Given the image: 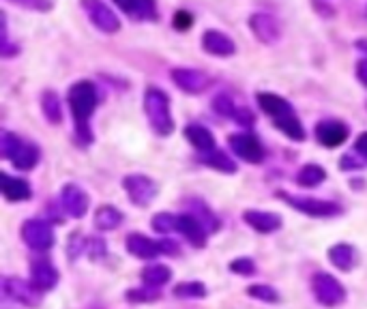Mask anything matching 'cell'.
<instances>
[{
  "label": "cell",
  "mask_w": 367,
  "mask_h": 309,
  "mask_svg": "<svg viewBox=\"0 0 367 309\" xmlns=\"http://www.w3.org/2000/svg\"><path fill=\"white\" fill-rule=\"evenodd\" d=\"M67 103H69V110H71L73 121H75V138L79 140V144L88 146L92 142L90 116H92V112L97 110V103H99L97 86H94L92 82H88V79H79V82H75L69 88Z\"/></svg>",
  "instance_id": "obj_1"
},
{
  "label": "cell",
  "mask_w": 367,
  "mask_h": 309,
  "mask_svg": "<svg viewBox=\"0 0 367 309\" xmlns=\"http://www.w3.org/2000/svg\"><path fill=\"white\" fill-rule=\"evenodd\" d=\"M258 103H260L262 112H266L268 116L273 119V125L283 136H288L294 142L305 140V129H303L292 106L286 101L283 97H279L275 92H258Z\"/></svg>",
  "instance_id": "obj_2"
},
{
  "label": "cell",
  "mask_w": 367,
  "mask_h": 309,
  "mask_svg": "<svg viewBox=\"0 0 367 309\" xmlns=\"http://www.w3.org/2000/svg\"><path fill=\"white\" fill-rule=\"evenodd\" d=\"M144 112L149 116V123L153 127V132L159 134L162 138L170 136L174 132V121L170 112V99L162 88H147L144 92Z\"/></svg>",
  "instance_id": "obj_3"
},
{
  "label": "cell",
  "mask_w": 367,
  "mask_h": 309,
  "mask_svg": "<svg viewBox=\"0 0 367 309\" xmlns=\"http://www.w3.org/2000/svg\"><path fill=\"white\" fill-rule=\"evenodd\" d=\"M79 5H82L84 13L88 15L90 24L101 30L103 35H114V32L121 30V20L103 0H79Z\"/></svg>",
  "instance_id": "obj_4"
},
{
  "label": "cell",
  "mask_w": 367,
  "mask_h": 309,
  "mask_svg": "<svg viewBox=\"0 0 367 309\" xmlns=\"http://www.w3.org/2000/svg\"><path fill=\"white\" fill-rule=\"evenodd\" d=\"M279 198L288 202L292 208L301 210L309 217H335L342 213V206L329 202V200H320V198H309V196H290V193H279Z\"/></svg>",
  "instance_id": "obj_5"
},
{
  "label": "cell",
  "mask_w": 367,
  "mask_h": 309,
  "mask_svg": "<svg viewBox=\"0 0 367 309\" xmlns=\"http://www.w3.org/2000/svg\"><path fill=\"white\" fill-rule=\"evenodd\" d=\"M312 290H314V297L318 299V303H322L327 307H335L346 299L344 286L329 273H316L312 280Z\"/></svg>",
  "instance_id": "obj_6"
},
{
  "label": "cell",
  "mask_w": 367,
  "mask_h": 309,
  "mask_svg": "<svg viewBox=\"0 0 367 309\" xmlns=\"http://www.w3.org/2000/svg\"><path fill=\"white\" fill-rule=\"evenodd\" d=\"M22 238L24 243L35 251H47L54 247V232L52 225L41 219H28L22 225Z\"/></svg>",
  "instance_id": "obj_7"
},
{
  "label": "cell",
  "mask_w": 367,
  "mask_h": 309,
  "mask_svg": "<svg viewBox=\"0 0 367 309\" xmlns=\"http://www.w3.org/2000/svg\"><path fill=\"white\" fill-rule=\"evenodd\" d=\"M123 187L127 191V196L136 206H147L151 200L157 196V185L144 174H129L123 178Z\"/></svg>",
  "instance_id": "obj_8"
},
{
  "label": "cell",
  "mask_w": 367,
  "mask_h": 309,
  "mask_svg": "<svg viewBox=\"0 0 367 309\" xmlns=\"http://www.w3.org/2000/svg\"><path fill=\"white\" fill-rule=\"evenodd\" d=\"M228 144L234 155H238L247 164H260L264 159V149L262 144L258 142L256 136L251 134H232L228 138Z\"/></svg>",
  "instance_id": "obj_9"
},
{
  "label": "cell",
  "mask_w": 367,
  "mask_h": 309,
  "mask_svg": "<svg viewBox=\"0 0 367 309\" xmlns=\"http://www.w3.org/2000/svg\"><path fill=\"white\" fill-rule=\"evenodd\" d=\"M170 77L172 82L177 84L183 92H189V95H200L206 90L209 86L211 77L202 73L200 69H191V67H177L170 71Z\"/></svg>",
  "instance_id": "obj_10"
},
{
  "label": "cell",
  "mask_w": 367,
  "mask_h": 309,
  "mask_svg": "<svg viewBox=\"0 0 367 309\" xmlns=\"http://www.w3.org/2000/svg\"><path fill=\"white\" fill-rule=\"evenodd\" d=\"M60 204H62V210H65L69 217L79 219V217L86 215L90 200H88L86 191L82 187L67 183L65 187H62V193H60Z\"/></svg>",
  "instance_id": "obj_11"
},
{
  "label": "cell",
  "mask_w": 367,
  "mask_h": 309,
  "mask_svg": "<svg viewBox=\"0 0 367 309\" xmlns=\"http://www.w3.org/2000/svg\"><path fill=\"white\" fill-rule=\"evenodd\" d=\"M249 28L251 32L256 35L258 41L266 43V45H273L279 41L281 37V26L279 22L268 13H253L249 18Z\"/></svg>",
  "instance_id": "obj_12"
},
{
  "label": "cell",
  "mask_w": 367,
  "mask_h": 309,
  "mask_svg": "<svg viewBox=\"0 0 367 309\" xmlns=\"http://www.w3.org/2000/svg\"><path fill=\"white\" fill-rule=\"evenodd\" d=\"M314 134H316V140L320 142L322 146H327V149H335V146H340L348 140V134H350V129L346 123L342 121H320L316 125L314 129Z\"/></svg>",
  "instance_id": "obj_13"
},
{
  "label": "cell",
  "mask_w": 367,
  "mask_h": 309,
  "mask_svg": "<svg viewBox=\"0 0 367 309\" xmlns=\"http://www.w3.org/2000/svg\"><path fill=\"white\" fill-rule=\"evenodd\" d=\"M30 284H33L39 292L52 290L58 284V271L56 267L45 258H37L30 262Z\"/></svg>",
  "instance_id": "obj_14"
},
{
  "label": "cell",
  "mask_w": 367,
  "mask_h": 309,
  "mask_svg": "<svg viewBox=\"0 0 367 309\" xmlns=\"http://www.w3.org/2000/svg\"><path fill=\"white\" fill-rule=\"evenodd\" d=\"M202 47L206 54L217 56V58H228V56H234L236 52L234 41L221 30H206L202 35Z\"/></svg>",
  "instance_id": "obj_15"
},
{
  "label": "cell",
  "mask_w": 367,
  "mask_h": 309,
  "mask_svg": "<svg viewBox=\"0 0 367 309\" xmlns=\"http://www.w3.org/2000/svg\"><path fill=\"white\" fill-rule=\"evenodd\" d=\"M3 290H5V295L15 303H22V305H28V307L39 305V297H37L39 290L33 284H26V282L15 280V277H5Z\"/></svg>",
  "instance_id": "obj_16"
},
{
  "label": "cell",
  "mask_w": 367,
  "mask_h": 309,
  "mask_svg": "<svg viewBox=\"0 0 367 309\" xmlns=\"http://www.w3.org/2000/svg\"><path fill=\"white\" fill-rule=\"evenodd\" d=\"M179 232H181L194 247H204V245H206V234H209V232L204 230V225H202L194 215H189V213L179 215Z\"/></svg>",
  "instance_id": "obj_17"
},
{
  "label": "cell",
  "mask_w": 367,
  "mask_h": 309,
  "mask_svg": "<svg viewBox=\"0 0 367 309\" xmlns=\"http://www.w3.org/2000/svg\"><path fill=\"white\" fill-rule=\"evenodd\" d=\"M243 219H245V223H249V227H253V230H258L262 234L275 232V230H279V225H281L279 215L264 213V210H245Z\"/></svg>",
  "instance_id": "obj_18"
},
{
  "label": "cell",
  "mask_w": 367,
  "mask_h": 309,
  "mask_svg": "<svg viewBox=\"0 0 367 309\" xmlns=\"http://www.w3.org/2000/svg\"><path fill=\"white\" fill-rule=\"evenodd\" d=\"M127 249H129L131 256L142 258V260H151V258H155L157 254H162V247H159V243L151 240V238L144 236V234H136V232L127 236Z\"/></svg>",
  "instance_id": "obj_19"
},
{
  "label": "cell",
  "mask_w": 367,
  "mask_h": 309,
  "mask_svg": "<svg viewBox=\"0 0 367 309\" xmlns=\"http://www.w3.org/2000/svg\"><path fill=\"white\" fill-rule=\"evenodd\" d=\"M3 196L9 200V202H24L33 196V191H30V185L24 181V178H18V176H9V174H3Z\"/></svg>",
  "instance_id": "obj_20"
},
{
  "label": "cell",
  "mask_w": 367,
  "mask_h": 309,
  "mask_svg": "<svg viewBox=\"0 0 367 309\" xmlns=\"http://www.w3.org/2000/svg\"><path fill=\"white\" fill-rule=\"evenodd\" d=\"M185 138L189 140V144L198 149L200 153H211L215 151V138L206 127L202 125H187L185 127Z\"/></svg>",
  "instance_id": "obj_21"
},
{
  "label": "cell",
  "mask_w": 367,
  "mask_h": 309,
  "mask_svg": "<svg viewBox=\"0 0 367 309\" xmlns=\"http://www.w3.org/2000/svg\"><path fill=\"white\" fill-rule=\"evenodd\" d=\"M329 260L335 269L340 271H350L357 264V251L353 245H346V243H340V245H333L329 249Z\"/></svg>",
  "instance_id": "obj_22"
},
{
  "label": "cell",
  "mask_w": 367,
  "mask_h": 309,
  "mask_svg": "<svg viewBox=\"0 0 367 309\" xmlns=\"http://www.w3.org/2000/svg\"><path fill=\"white\" fill-rule=\"evenodd\" d=\"M39 159H41L39 146L24 142V144L20 146V151L15 153V157L11 159V164L18 168V170H33V168L39 164Z\"/></svg>",
  "instance_id": "obj_23"
},
{
  "label": "cell",
  "mask_w": 367,
  "mask_h": 309,
  "mask_svg": "<svg viewBox=\"0 0 367 309\" xmlns=\"http://www.w3.org/2000/svg\"><path fill=\"white\" fill-rule=\"evenodd\" d=\"M189 215H194V217L204 225L206 232H217V230H219V219H217V215H215L213 210L206 206L204 202L191 200V202H189Z\"/></svg>",
  "instance_id": "obj_24"
},
{
  "label": "cell",
  "mask_w": 367,
  "mask_h": 309,
  "mask_svg": "<svg viewBox=\"0 0 367 309\" xmlns=\"http://www.w3.org/2000/svg\"><path fill=\"white\" fill-rule=\"evenodd\" d=\"M94 223H97L99 230L110 232V230H116V227L123 223V213L114 206H101L97 213H94Z\"/></svg>",
  "instance_id": "obj_25"
},
{
  "label": "cell",
  "mask_w": 367,
  "mask_h": 309,
  "mask_svg": "<svg viewBox=\"0 0 367 309\" xmlns=\"http://www.w3.org/2000/svg\"><path fill=\"white\" fill-rule=\"evenodd\" d=\"M41 110H43V116L47 119V123L58 125L62 121V108H60V99L54 90H45L41 95Z\"/></svg>",
  "instance_id": "obj_26"
},
{
  "label": "cell",
  "mask_w": 367,
  "mask_h": 309,
  "mask_svg": "<svg viewBox=\"0 0 367 309\" xmlns=\"http://www.w3.org/2000/svg\"><path fill=\"white\" fill-rule=\"evenodd\" d=\"M200 161H202V164H206V166H211V168L219 170V172H226V174H234V172H236V164H234V161H232L226 153H223V151L202 153Z\"/></svg>",
  "instance_id": "obj_27"
},
{
  "label": "cell",
  "mask_w": 367,
  "mask_h": 309,
  "mask_svg": "<svg viewBox=\"0 0 367 309\" xmlns=\"http://www.w3.org/2000/svg\"><path fill=\"white\" fill-rule=\"evenodd\" d=\"M325 178H327L325 168L316 166V164H307V166H303L296 172V183L301 187H318V185L325 181Z\"/></svg>",
  "instance_id": "obj_28"
},
{
  "label": "cell",
  "mask_w": 367,
  "mask_h": 309,
  "mask_svg": "<svg viewBox=\"0 0 367 309\" xmlns=\"http://www.w3.org/2000/svg\"><path fill=\"white\" fill-rule=\"evenodd\" d=\"M170 277H172V273L164 264H151L142 271V280H144V284L151 288H162L164 284L170 282Z\"/></svg>",
  "instance_id": "obj_29"
},
{
  "label": "cell",
  "mask_w": 367,
  "mask_h": 309,
  "mask_svg": "<svg viewBox=\"0 0 367 309\" xmlns=\"http://www.w3.org/2000/svg\"><path fill=\"white\" fill-rule=\"evenodd\" d=\"M22 144L24 142L15 134L7 132V129H3V132H0V155H3V159H13L15 153L20 151Z\"/></svg>",
  "instance_id": "obj_30"
},
{
  "label": "cell",
  "mask_w": 367,
  "mask_h": 309,
  "mask_svg": "<svg viewBox=\"0 0 367 309\" xmlns=\"http://www.w3.org/2000/svg\"><path fill=\"white\" fill-rule=\"evenodd\" d=\"M174 297H179V299H204L206 288L200 282H183L179 286H174Z\"/></svg>",
  "instance_id": "obj_31"
},
{
  "label": "cell",
  "mask_w": 367,
  "mask_h": 309,
  "mask_svg": "<svg viewBox=\"0 0 367 309\" xmlns=\"http://www.w3.org/2000/svg\"><path fill=\"white\" fill-rule=\"evenodd\" d=\"M153 230L155 232H162V234H168V232H174L179 230V215H172V213H157L153 219Z\"/></svg>",
  "instance_id": "obj_32"
},
{
  "label": "cell",
  "mask_w": 367,
  "mask_h": 309,
  "mask_svg": "<svg viewBox=\"0 0 367 309\" xmlns=\"http://www.w3.org/2000/svg\"><path fill=\"white\" fill-rule=\"evenodd\" d=\"M247 295L251 299H258V301H264V303H275L279 297L277 292L270 288V286H264V284H256V286H249L247 288Z\"/></svg>",
  "instance_id": "obj_33"
},
{
  "label": "cell",
  "mask_w": 367,
  "mask_h": 309,
  "mask_svg": "<svg viewBox=\"0 0 367 309\" xmlns=\"http://www.w3.org/2000/svg\"><path fill=\"white\" fill-rule=\"evenodd\" d=\"M136 20H147L153 22L157 20V5L155 0H136Z\"/></svg>",
  "instance_id": "obj_34"
},
{
  "label": "cell",
  "mask_w": 367,
  "mask_h": 309,
  "mask_svg": "<svg viewBox=\"0 0 367 309\" xmlns=\"http://www.w3.org/2000/svg\"><path fill=\"white\" fill-rule=\"evenodd\" d=\"M213 108H215V112L217 114H221V116H236V112H238V108H236V103L230 99L228 95H217L215 99H213Z\"/></svg>",
  "instance_id": "obj_35"
},
{
  "label": "cell",
  "mask_w": 367,
  "mask_h": 309,
  "mask_svg": "<svg viewBox=\"0 0 367 309\" xmlns=\"http://www.w3.org/2000/svg\"><path fill=\"white\" fill-rule=\"evenodd\" d=\"M157 299H159V292L157 288H151V286L127 292V301H131V303H144V301H157Z\"/></svg>",
  "instance_id": "obj_36"
},
{
  "label": "cell",
  "mask_w": 367,
  "mask_h": 309,
  "mask_svg": "<svg viewBox=\"0 0 367 309\" xmlns=\"http://www.w3.org/2000/svg\"><path fill=\"white\" fill-rule=\"evenodd\" d=\"M9 3L18 5V7H24L28 11H50L54 7V0H9Z\"/></svg>",
  "instance_id": "obj_37"
},
{
  "label": "cell",
  "mask_w": 367,
  "mask_h": 309,
  "mask_svg": "<svg viewBox=\"0 0 367 309\" xmlns=\"http://www.w3.org/2000/svg\"><path fill=\"white\" fill-rule=\"evenodd\" d=\"M230 271L238 273V275H253L256 273V264H253V260L251 258H236L230 262Z\"/></svg>",
  "instance_id": "obj_38"
},
{
  "label": "cell",
  "mask_w": 367,
  "mask_h": 309,
  "mask_svg": "<svg viewBox=\"0 0 367 309\" xmlns=\"http://www.w3.org/2000/svg\"><path fill=\"white\" fill-rule=\"evenodd\" d=\"M86 251L90 254L92 260H99L101 256H105V243L99 240V238H94V236H90L88 243H86Z\"/></svg>",
  "instance_id": "obj_39"
},
{
  "label": "cell",
  "mask_w": 367,
  "mask_h": 309,
  "mask_svg": "<svg viewBox=\"0 0 367 309\" xmlns=\"http://www.w3.org/2000/svg\"><path fill=\"white\" fill-rule=\"evenodd\" d=\"M365 166V161L357 155H344L340 159V168L342 170H361Z\"/></svg>",
  "instance_id": "obj_40"
},
{
  "label": "cell",
  "mask_w": 367,
  "mask_h": 309,
  "mask_svg": "<svg viewBox=\"0 0 367 309\" xmlns=\"http://www.w3.org/2000/svg\"><path fill=\"white\" fill-rule=\"evenodd\" d=\"M174 28L177 30H187L194 26V18H191V13L187 11H177V15H174Z\"/></svg>",
  "instance_id": "obj_41"
},
{
  "label": "cell",
  "mask_w": 367,
  "mask_h": 309,
  "mask_svg": "<svg viewBox=\"0 0 367 309\" xmlns=\"http://www.w3.org/2000/svg\"><path fill=\"white\" fill-rule=\"evenodd\" d=\"M234 119H236V123H238V125H245V127H251V123H253L251 112H249V110H245V108L238 110Z\"/></svg>",
  "instance_id": "obj_42"
},
{
  "label": "cell",
  "mask_w": 367,
  "mask_h": 309,
  "mask_svg": "<svg viewBox=\"0 0 367 309\" xmlns=\"http://www.w3.org/2000/svg\"><path fill=\"white\" fill-rule=\"evenodd\" d=\"M312 5H314V9L322 15V18H333L335 15V11H333V7L331 5H322L320 0H312Z\"/></svg>",
  "instance_id": "obj_43"
},
{
  "label": "cell",
  "mask_w": 367,
  "mask_h": 309,
  "mask_svg": "<svg viewBox=\"0 0 367 309\" xmlns=\"http://www.w3.org/2000/svg\"><path fill=\"white\" fill-rule=\"evenodd\" d=\"M355 151L361 153L363 159H367V132L361 134V136L357 138V142H355Z\"/></svg>",
  "instance_id": "obj_44"
},
{
  "label": "cell",
  "mask_w": 367,
  "mask_h": 309,
  "mask_svg": "<svg viewBox=\"0 0 367 309\" xmlns=\"http://www.w3.org/2000/svg\"><path fill=\"white\" fill-rule=\"evenodd\" d=\"M357 77L361 79V84L367 88V58L357 62Z\"/></svg>",
  "instance_id": "obj_45"
},
{
  "label": "cell",
  "mask_w": 367,
  "mask_h": 309,
  "mask_svg": "<svg viewBox=\"0 0 367 309\" xmlns=\"http://www.w3.org/2000/svg\"><path fill=\"white\" fill-rule=\"evenodd\" d=\"M114 3H116L127 15H131V18L136 15V0H114Z\"/></svg>",
  "instance_id": "obj_46"
},
{
  "label": "cell",
  "mask_w": 367,
  "mask_h": 309,
  "mask_svg": "<svg viewBox=\"0 0 367 309\" xmlns=\"http://www.w3.org/2000/svg\"><path fill=\"white\" fill-rule=\"evenodd\" d=\"M159 247H162V254H179V245L177 243H172V240H159Z\"/></svg>",
  "instance_id": "obj_47"
},
{
  "label": "cell",
  "mask_w": 367,
  "mask_h": 309,
  "mask_svg": "<svg viewBox=\"0 0 367 309\" xmlns=\"http://www.w3.org/2000/svg\"><path fill=\"white\" fill-rule=\"evenodd\" d=\"M355 47H357V50H361V52H367V39H359V41H355Z\"/></svg>",
  "instance_id": "obj_48"
}]
</instances>
